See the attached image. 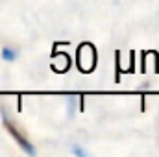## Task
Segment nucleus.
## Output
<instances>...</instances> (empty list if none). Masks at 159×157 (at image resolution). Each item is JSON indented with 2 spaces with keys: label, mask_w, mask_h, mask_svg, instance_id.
<instances>
[{
  "label": "nucleus",
  "mask_w": 159,
  "mask_h": 157,
  "mask_svg": "<svg viewBox=\"0 0 159 157\" xmlns=\"http://www.w3.org/2000/svg\"><path fill=\"white\" fill-rule=\"evenodd\" d=\"M2 118H4L6 129H7V131H9V135L17 141V144H19V146H20V148L28 154V155H35V146H34V144H32V142H30V141H28V139H26V137L19 131V129H17V126L9 120V117L6 115V111H2Z\"/></svg>",
  "instance_id": "f257e3e1"
},
{
  "label": "nucleus",
  "mask_w": 159,
  "mask_h": 157,
  "mask_svg": "<svg viewBox=\"0 0 159 157\" xmlns=\"http://www.w3.org/2000/svg\"><path fill=\"white\" fill-rule=\"evenodd\" d=\"M2 59L4 61H15L17 59V52L13 48H4L2 50Z\"/></svg>",
  "instance_id": "f03ea898"
},
{
  "label": "nucleus",
  "mask_w": 159,
  "mask_h": 157,
  "mask_svg": "<svg viewBox=\"0 0 159 157\" xmlns=\"http://www.w3.org/2000/svg\"><path fill=\"white\" fill-rule=\"evenodd\" d=\"M72 154H74V155L83 157V155H85V150H83V148H80V146H72Z\"/></svg>",
  "instance_id": "7ed1b4c3"
}]
</instances>
